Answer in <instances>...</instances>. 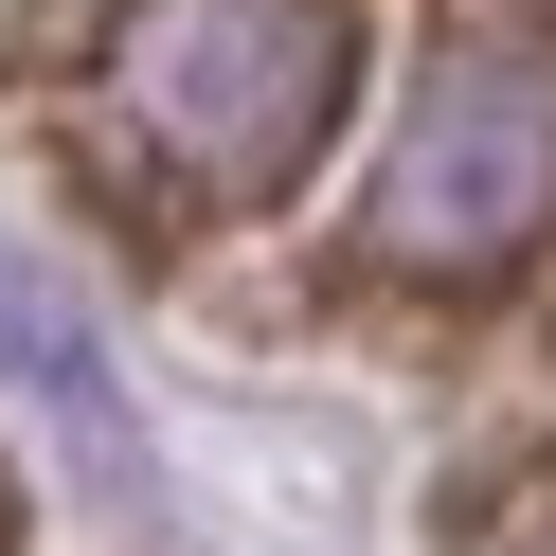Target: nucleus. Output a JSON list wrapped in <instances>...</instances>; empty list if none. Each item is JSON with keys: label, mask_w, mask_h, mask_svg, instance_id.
Instances as JSON below:
<instances>
[{"label": "nucleus", "mask_w": 556, "mask_h": 556, "mask_svg": "<svg viewBox=\"0 0 556 556\" xmlns=\"http://www.w3.org/2000/svg\"><path fill=\"white\" fill-rule=\"evenodd\" d=\"M359 252L395 288H503V269L556 252V54H520V37L431 54V90L377 144Z\"/></svg>", "instance_id": "nucleus-1"}, {"label": "nucleus", "mask_w": 556, "mask_h": 556, "mask_svg": "<svg viewBox=\"0 0 556 556\" xmlns=\"http://www.w3.org/2000/svg\"><path fill=\"white\" fill-rule=\"evenodd\" d=\"M359 90V0H162L126 37V109L198 198H288L341 144Z\"/></svg>", "instance_id": "nucleus-2"}]
</instances>
